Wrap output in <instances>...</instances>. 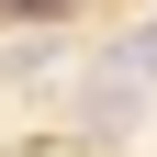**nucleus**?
Returning <instances> with one entry per match:
<instances>
[{
  "instance_id": "nucleus-1",
  "label": "nucleus",
  "mask_w": 157,
  "mask_h": 157,
  "mask_svg": "<svg viewBox=\"0 0 157 157\" xmlns=\"http://www.w3.org/2000/svg\"><path fill=\"white\" fill-rule=\"evenodd\" d=\"M135 56H146V67H157V34H146V45H135Z\"/></svg>"
}]
</instances>
